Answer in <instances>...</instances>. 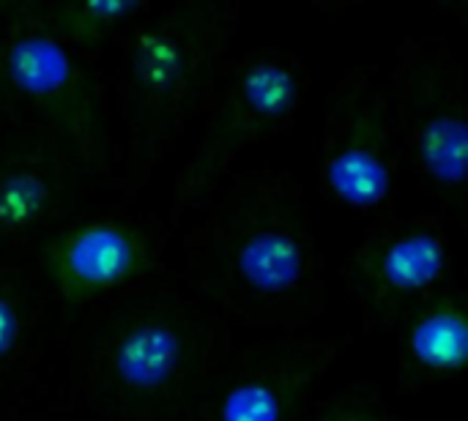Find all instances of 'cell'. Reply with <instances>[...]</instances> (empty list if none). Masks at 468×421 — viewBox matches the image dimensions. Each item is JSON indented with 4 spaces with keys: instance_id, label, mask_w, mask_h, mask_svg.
Instances as JSON below:
<instances>
[{
    "instance_id": "obj_2",
    "label": "cell",
    "mask_w": 468,
    "mask_h": 421,
    "mask_svg": "<svg viewBox=\"0 0 468 421\" xmlns=\"http://www.w3.org/2000/svg\"><path fill=\"white\" fill-rule=\"evenodd\" d=\"M181 340L165 323H143L129 329L115 348L118 378L140 392L159 389L178 367Z\"/></svg>"
},
{
    "instance_id": "obj_10",
    "label": "cell",
    "mask_w": 468,
    "mask_h": 421,
    "mask_svg": "<svg viewBox=\"0 0 468 421\" xmlns=\"http://www.w3.org/2000/svg\"><path fill=\"white\" fill-rule=\"evenodd\" d=\"M282 403L280 395L261 381L233 389L222 403V421H280Z\"/></svg>"
},
{
    "instance_id": "obj_3",
    "label": "cell",
    "mask_w": 468,
    "mask_h": 421,
    "mask_svg": "<svg viewBox=\"0 0 468 421\" xmlns=\"http://www.w3.org/2000/svg\"><path fill=\"white\" fill-rule=\"evenodd\" d=\"M11 82L30 96H52L71 82V58L49 36H22L8 49Z\"/></svg>"
},
{
    "instance_id": "obj_7",
    "label": "cell",
    "mask_w": 468,
    "mask_h": 421,
    "mask_svg": "<svg viewBox=\"0 0 468 421\" xmlns=\"http://www.w3.org/2000/svg\"><path fill=\"white\" fill-rule=\"evenodd\" d=\"M444 271V247L433 233H411L398 238L381 260L389 288L414 293L431 288Z\"/></svg>"
},
{
    "instance_id": "obj_5",
    "label": "cell",
    "mask_w": 468,
    "mask_h": 421,
    "mask_svg": "<svg viewBox=\"0 0 468 421\" xmlns=\"http://www.w3.org/2000/svg\"><path fill=\"white\" fill-rule=\"evenodd\" d=\"M326 181L332 192L354 208H373L381 200H387L392 189V175L387 162L376 151L356 148V145L329 159Z\"/></svg>"
},
{
    "instance_id": "obj_1",
    "label": "cell",
    "mask_w": 468,
    "mask_h": 421,
    "mask_svg": "<svg viewBox=\"0 0 468 421\" xmlns=\"http://www.w3.org/2000/svg\"><path fill=\"white\" fill-rule=\"evenodd\" d=\"M140 266L137 238L118 225H85L60 244L55 271L69 296H88L123 282Z\"/></svg>"
},
{
    "instance_id": "obj_4",
    "label": "cell",
    "mask_w": 468,
    "mask_h": 421,
    "mask_svg": "<svg viewBox=\"0 0 468 421\" xmlns=\"http://www.w3.org/2000/svg\"><path fill=\"white\" fill-rule=\"evenodd\" d=\"M239 268L247 285L261 293H280L302 277V249L288 233H258L239 255Z\"/></svg>"
},
{
    "instance_id": "obj_11",
    "label": "cell",
    "mask_w": 468,
    "mask_h": 421,
    "mask_svg": "<svg viewBox=\"0 0 468 421\" xmlns=\"http://www.w3.org/2000/svg\"><path fill=\"white\" fill-rule=\"evenodd\" d=\"M16 337H19L16 310H14V304L8 299L0 296V356H5L16 345Z\"/></svg>"
},
{
    "instance_id": "obj_8",
    "label": "cell",
    "mask_w": 468,
    "mask_h": 421,
    "mask_svg": "<svg viewBox=\"0 0 468 421\" xmlns=\"http://www.w3.org/2000/svg\"><path fill=\"white\" fill-rule=\"evenodd\" d=\"M466 121L461 115H439L425 123L420 140L422 167L444 186H458L466 178Z\"/></svg>"
},
{
    "instance_id": "obj_9",
    "label": "cell",
    "mask_w": 468,
    "mask_h": 421,
    "mask_svg": "<svg viewBox=\"0 0 468 421\" xmlns=\"http://www.w3.org/2000/svg\"><path fill=\"white\" fill-rule=\"evenodd\" d=\"M47 203V184L33 173H14L0 184V225L33 222Z\"/></svg>"
},
{
    "instance_id": "obj_12",
    "label": "cell",
    "mask_w": 468,
    "mask_h": 421,
    "mask_svg": "<svg viewBox=\"0 0 468 421\" xmlns=\"http://www.w3.org/2000/svg\"><path fill=\"white\" fill-rule=\"evenodd\" d=\"M343 421H356V419H343Z\"/></svg>"
},
{
    "instance_id": "obj_6",
    "label": "cell",
    "mask_w": 468,
    "mask_h": 421,
    "mask_svg": "<svg viewBox=\"0 0 468 421\" xmlns=\"http://www.w3.org/2000/svg\"><path fill=\"white\" fill-rule=\"evenodd\" d=\"M411 353L428 370H461L468 356V329L463 312L455 307H439L431 315H425L411 332Z\"/></svg>"
}]
</instances>
